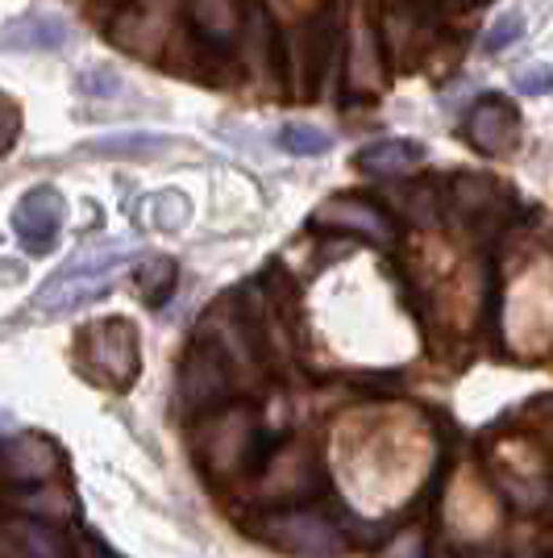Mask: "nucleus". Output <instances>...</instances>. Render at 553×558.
I'll return each mask as SVG.
<instances>
[{
	"instance_id": "nucleus-17",
	"label": "nucleus",
	"mask_w": 553,
	"mask_h": 558,
	"mask_svg": "<svg viewBox=\"0 0 553 558\" xmlns=\"http://www.w3.org/2000/svg\"><path fill=\"white\" fill-rule=\"evenodd\" d=\"M116 88H121V80H116L113 68H96V71H84V75H79V93L93 96V100H100V96H113Z\"/></svg>"
},
{
	"instance_id": "nucleus-10",
	"label": "nucleus",
	"mask_w": 553,
	"mask_h": 558,
	"mask_svg": "<svg viewBox=\"0 0 553 558\" xmlns=\"http://www.w3.org/2000/svg\"><path fill=\"white\" fill-rule=\"evenodd\" d=\"M312 221H321V226H333V230H362L367 238L374 242H388V217L367 205V201H333V205H324L317 209Z\"/></svg>"
},
{
	"instance_id": "nucleus-11",
	"label": "nucleus",
	"mask_w": 553,
	"mask_h": 558,
	"mask_svg": "<svg viewBox=\"0 0 553 558\" xmlns=\"http://www.w3.org/2000/svg\"><path fill=\"white\" fill-rule=\"evenodd\" d=\"M425 159V146L404 138H383V142H370L354 155V167L358 171H370V175H392V171H408Z\"/></svg>"
},
{
	"instance_id": "nucleus-18",
	"label": "nucleus",
	"mask_w": 553,
	"mask_h": 558,
	"mask_svg": "<svg viewBox=\"0 0 553 558\" xmlns=\"http://www.w3.org/2000/svg\"><path fill=\"white\" fill-rule=\"evenodd\" d=\"M516 84H520V93L525 96H545L550 93V68L520 71V75H516Z\"/></svg>"
},
{
	"instance_id": "nucleus-16",
	"label": "nucleus",
	"mask_w": 553,
	"mask_h": 558,
	"mask_svg": "<svg viewBox=\"0 0 553 558\" xmlns=\"http://www.w3.org/2000/svg\"><path fill=\"white\" fill-rule=\"evenodd\" d=\"M520 34H525V17H520V13H504L500 22L491 25V34L483 38V50L487 54H500V50L512 47Z\"/></svg>"
},
{
	"instance_id": "nucleus-7",
	"label": "nucleus",
	"mask_w": 553,
	"mask_h": 558,
	"mask_svg": "<svg viewBox=\"0 0 553 558\" xmlns=\"http://www.w3.org/2000/svg\"><path fill=\"white\" fill-rule=\"evenodd\" d=\"M0 558H63V537L47 521H4L0 525Z\"/></svg>"
},
{
	"instance_id": "nucleus-20",
	"label": "nucleus",
	"mask_w": 553,
	"mask_h": 558,
	"mask_svg": "<svg viewBox=\"0 0 553 558\" xmlns=\"http://www.w3.org/2000/svg\"><path fill=\"white\" fill-rule=\"evenodd\" d=\"M84 558H116V555L109 550V546H100L96 537H88V542H84Z\"/></svg>"
},
{
	"instance_id": "nucleus-15",
	"label": "nucleus",
	"mask_w": 553,
	"mask_h": 558,
	"mask_svg": "<svg viewBox=\"0 0 553 558\" xmlns=\"http://www.w3.org/2000/svg\"><path fill=\"white\" fill-rule=\"evenodd\" d=\"M275 142H279V150L300 155V159H308V155H324V150L333 146V138H329L324 130H317V125H283Z\"/></svg>"
},
{
	"instance_id": "nucleus-4",
	"label": "nucleus",
	"mask_w": 553,
	"mask_h": 558,
	"mask_svg": "<svg viewBox=\"0 0 553 558\" xmlns=\"http://www.w3.org/2000/svg\"><path fill=\"white\" fill-rule=\"evenodd\" d=\"M180 396L192 413H205L212 404H221L230 396V359L217 342L200 338L187 350L184 372H180Z\"/></svg>"
},
{
	"instance_id": "nucleus-1",
	"label": "nucleus",
	"mask_w": 553,
	"mask_h": 558,
	"mask_svg": "<svg viewBox=\"0 0 553 558\" xmlns=\"http://www.w3.org/2000/svg\"><path fill=\"white\" fill-rule=\"evenodd\" d=\"M138 329L134 322H96L93 329H84L79 338V367L88 379L105 384V388H130L138 379Z\"/></svg>"
},
{
	"instance_id": "nucleus-8",
	"label": "nucleus",
	"mask_w": 553,
	"mask_h": 558,
	"mask_svg": "<svg viewBox=\"0 0 553 558\" xmlns=\"http://www.w3.org/2000/svg\"><path fill=\"white\" fill-rule=\"evenodd\" d=\"M0 471L17 484H38L54 471V446L42 438H13L0 446Z\"/></svg>"
},
{
	"instance_id": "nucleus-6",
	"label": "nucleus",
	"mask_w": 553,
	"mask_h": 558,
	"mask_svg": "<svg viewBox=\"0 0 553 558\" xmlns=\"http://www.w3.org/2000/svg\"><path fill=\"white\" fill-rule=\"evenodd\" d=\"M59 221H63V196L47 184L25 192L13 209V233L29 255H47L59 242Z\"/></svg>"
},
{
	"instance_id": "nucleus-3",
	"label": "nucleus",
	"mask_w": 553,
	"mask_h": 558,
	"mask_svg": "<svg viewBox=\"0 0 553 558\" xmlns=\"http://www.w3.org/2000/svg\"><path fill=\"white\" fill-rule=\"evenodd\" d=\"M254 534L267 537L283 555H296V558H337L346 550V537L337 530V521H329L324 512H312V509L267 512L254 525Z\"/></svg>"
},
{
	"instance_id": "nucleus-13",
	"label": "nucleus",
	"mask_w": 553,
	"mask_h": 558,
	"mask_svg": "<svg viewBox=\"0 0 553 558\" xmlns=\"http://www.w3.org/2000/svg\"><path fill=\"white\" fill-rule=\"evenodd\" d=\"M134 283H138L142 301L150 304V308H162V304L171 301L175 283H180V267L171 258H150V263H142L138 271H134Z\"/></svg>"
},
{
	"instance_id": "nucleus-5",
	"label": "nucleus",
	"mask_w": 553,
	"mask_h": 558,
	"mask_svg": "<svg viewBox=\"0 0 553 558\" xmlns=\"http://www.w3.org/2000/svg\"><path fill=\"white\" fill-rule=\"evenodd\" d=\"M466 138L483 155H507L520 142V109L507 96H479L466 113Z\"/></svg>"
},
{
	"instance_id": "nucleus-19",
	"label": "nucleus",
	"mask_w": 553,
	"mask_h": 558,
	"mask_svg": "<svg viewBox=\"0 0 553 558\" xmlns=\"http://www.w3.org/2000/svg\"><path fill=\"white\" fill-rule=\"evenodd\" d=\"M13 142H17V109L0 96V155H4Z\"/></svg>"
},
{
	"instance_id": "nucleus-12",
	"label": "nucleus",
	"mask_w": 553,
	"mask_h": 558,
	"mask_svg": "<svg viewBox=\"0 0 553 558\" xmlns=\"http://www.w3.org/2000/svg\"><path fill=\"white\" fill-rule=\"evenodd\" d=\"M192 25L205 43H230L237 34V4L233 0H192Z\"/></svg>"
},
{
	"instance_id": "nucleus-14",
	"label": "nucleus",
	"mask_w": 553,
	"mask_h": 558,
	"mask_svg": "<svg viewBox=\"0 0 553 558\" xmlns=\"http://www.w3.org/2000/svg\"><path fill=\"white\" fill-rule=\"evenodd\" d=\"M88 155H116V159H146V155H159L162 138L159 134H121V138H105L84 146Z\"/></svg>"
},
{
	"instance_id": "nucleus-2",
	"label": "nucleus",
	"mask_w": 553,
	"mask_h": 558,
	"mask_svg": "<svg viewBox=\"0 0 553 558\" xmlns=\"http://www.w3.org/2000/svg\"><path fill=\"white\" fill-rule=\"evenodd\" d=\"M125 258H134V246H109V251L79 255L67 271H59V276L38 292V308H42V313H71V308H79V304L105 296L116 276V267H125Z\"/></svg>"
},
{
	"instance_id": "nucleus-9",
	"label": "nucleus",
	"mask_w": 553,
	"mask_h": 558,
	"mask_svg": "<svg viewBox=\"0 0 553 558\" xmlns=\"http://www.w3.org/2000/svg\"><path fill=\"white\" fill-rule=\"evenodd\" d=\"M67 47V25L47 13H29L0 29V50H59Z\"/></svg>"
},
{
	"instance_id": "nucleus-21",
	"label": "nucleus",
	"mask_w": 553,
	"mask_h": 558,
	"mask_svg": "<svg viewBox=\"0 0 553 558\" xmlns=\"http://www.w3.org/2000/svg\"><path fill=\"white\" fill-rule=\"evenodd\" d=\"M22 271H17V263H9V258H0V283H17Z\"/></svg>"
}]
</instances>
